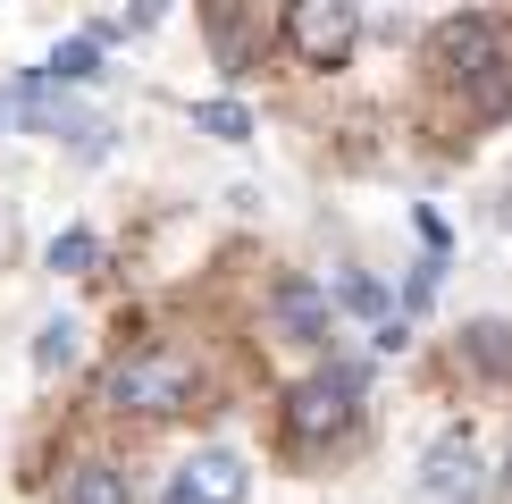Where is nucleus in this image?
Here are the masks:
<instances>
[{"label": "nucleus", "mask_w": 512, "mask_h": 504, "mask_svg": "<svg viewBox=\"0 0 512 504\" xmlns=\"http://www.w3.org/2000/svg\"><path fill=\"white\" fill-rule=\"evenodd\" d=\"M437 68L454 84H471L479 118H504L512 110V34L496 26V17H445L437 26Z\"/></svg>", "instance_id": "obj_1"}, {"label": "nucleus", "mask_w": 512, "mask_h": 504, "mask_svg": "<svg viewBox=\"0 0 512 504\" xmlns=\"http://www.w3.org/2000/svg\"><path fill=\"white\" fill-rule=\"evenodd\" d=\"M101 404H110V412H143V420H168V412L194 404V362L168 353V345H135V353H118V362L101 370Z\"/></svg>", "instance_id": "obj_2"}, {"label": "nucleus", "mask_w": 512, "mask_h": 504, "mask_svg": "<svg viewBox=\"0 0 512 504\" xmlns=\"http://www.w3.org/2000/svg\"><path fill=\"white\" fill-rule=\"evenodd\" d=\"M361 387H370V378H361L353 362L303 378V387L286 395V437H294V446H328V437H345L361 420Z\"/></svg>", "instance_id": "obj_3"}, {"label": "nucleus", "mask_w": 512, "mask_h": 504, "mask_svg": "<svg viewBox=\"0 0 512 504\" xmlns=\"http://www.w3.org/2000/svg\"><path fill=\"white\" fill-rule=\"evenodd\" d=\"M286 34H294V51H303L311 68H336V59L353 51V34H361V9L353 0H303V9L286 17Z\"/></svg>", "instance_id": "obj_4"}, {"label": "nucleus", "mask_w": 512, "mask_h": 504, "mask_svg": "<svg viewBox=\"0 0 512 504\" xmlns=\"http://www.w3.org/2000/svg\"><path fill=\"white\" fill-rule=\"evenodd\" d=\"M269 320H277V336H286V345H328V328H336V294L311 286V278H277Z\"/></svg>", "instance_id": "obj_5"}, {"label": "nucleus", "mask_w": 512, "mask_h": 504, "mask_svg": "<svg viewBox=\"0 0 512 504\" xmlns=\"http://www.w3.org/2000/svg\"><path fill=\"white\" fill-rule=\"evenodd\" d=\"M244 488H252V471L227 446H210V454H194L177 471V488H168V504H244Z\"/></svg>", "instance_id": "obj_6"}, {"label": "nucleus", "mask_w": 512, "mask_h": 504, "mask_svg": "<svg viewBox=\"0 0 512 504\" xmlns=\"http://www.w3.org/2000/svg\"><path fill=\"white\" fill-rule=\"evenodd\" d=\"M479 488H487V479H479L471 437H437L429 462H420V496H429V504H471Z\"/></svg>", "instance_id": "obj_7"}, {"label": "nucleus", "mask_w": 512, "mask_h": 504, "mask_svg": "<svg viewBox=\"0 0 512 504\" xmlns=\"http://www.w3.org/2000/svg\"><path fill=\"white\" fill-rule=\"evenodd\" d=\"M59 504H135L118 462H76L68 479H59Z\"/></svg>", "instance_id": "obj_8"}, {"label": "nucleus", "mask_w": 512, "mask_h": 504, "mask_svg": "<svg viewBox=\"0 0 512 504\" xmlns=\"http://www.w3.org/2000/svg\"><path fill=\"white\" fill-rule=\"evenodd\" d=\"M462 362L487 378H512V320H471L462 328Z\"/></svg>", "instance_id": "obj_9"}, {"label": "nucleus", "mask_w": 512, "mask_h": 504, "mask_svg": "<svg viewBox=\"0 0 512 504\" xmlns=\"http://www.w3.org/2000/svg\"><path fill=\"white\" fill-rule=\"evenodd\" d=\"M93 76H101V42H93V34L59 42V51L42 59V84H51V93H68V84H93Z\"/></svg>", "instance_id": "obj_10"}, {"label": "nucleus", "mask_w": 512, "mask_h": 504, "mask_svg": "<svg viewBox=\"0 0 512 504\" xmlns=\"http://www.w3.org/2000/svg\"><path fill=\"white\" fill-rule=\"evenodd\" d=\"M336 303H345V311H361L370 328H387V320H395V311H387V286H378L370 269H345V278H336Z\"/></svg>", "instance_id": "obj_11"}, {"label": "nucleus", "mask_w": 512, "mask_h": 504, "mask_svg": "<svg viewBox=\"0 0 512 504\" xmlns=\"http://www.w3.org/2000/svg\"><path fill=\"white\" fill-rule=\"evenodd\" d=\"M93 261H101V236H93V227H59V236H51V269H59V278H84Z\"/></svg>", "instance_id": "obj_12"}, {"label": "nucleus", "mask_w": 512, "mask_h": 504, "mask_svg": "<svg viewBox=\"0 0 512 504\" xmlns=\"http://www.w3.org/2000/svg\"><path fill=\"white\" fill-rule=\"evenodd\" d=\"M194 126L219 135V143H252V110L244 101H194Z\"/></svg>", "instance_id": "obj_13"}, {"label": "nucleus", "mask_w": 512, "mask_h": 504, "mask_svg": "<svg viewBox=\"0 0 512 504\" xmlns=\"http://www.w3.org/2000/svg\"><path fill=\"white\" fill-rule=\"evenodd\" d=\"M76 362V320H42L34 336V370H68Z\"/></svg>", "instance_id": "obj_14"}, {"label": "nucleus", "mask_w": 512, "mask_h": 504, "mask_svg": "<svg viewBox=\"0 0 512 504\" xmlns=\"http://www.w3.org/2000/svg\"><path fill=\"white\" fill-rule=\"evenodd\" d=\"M504 479H512V454H504Z\"/></svg>", "instance_id": "obj_15"}]
</instances>
